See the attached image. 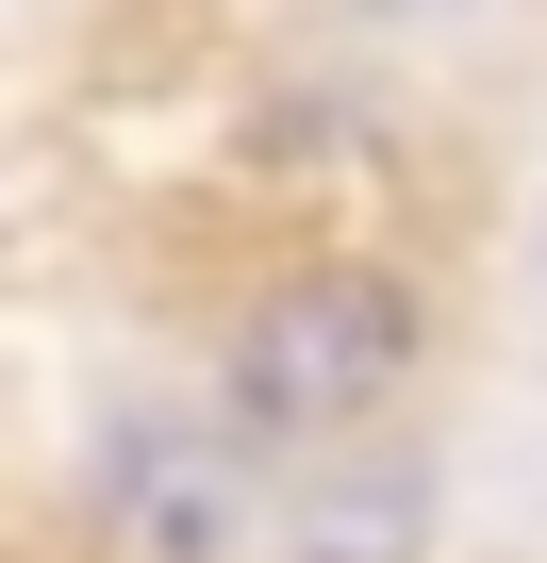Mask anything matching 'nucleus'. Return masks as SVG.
Returning a JSON list of instances; mask_svg holds the SVG:
<instances>
[{"mask_svg": "<svg viewBox=\"0 0 547 563\" xmlns=\"http://www.w3.org/2000/svg\"><path fill=\"white\" fill-rule=\"evenodd\" d=\"M398 382H415V299L382 265H299L283 299H249V332H232V398H249V431H283V448L365 431Z\"/></svg>", "mask_w": 547, "mask_h": 563, "instance_id": "1", "label": "nucleus"}]
</instances>
